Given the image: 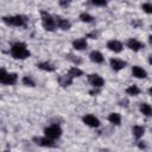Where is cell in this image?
I'll list each match as a JSON object with an SVG mask.
<instances>
[{
    "label": "cell",
    "instance_id": "1",
    "mask_svg": "<svg viewBox=\"0 0 152 152\" xmlns=\"http://www.w3.org/2000/svg\"><path fill=\"white\" fill-rule=\"evenodd\" d=\"M11 55L15 59H25V58H27L30 56V51L26 48V44L25 43L18 42V43H14L12 45V48H11Z\"/></svg>",
    "mask_w": 152,
    "mask_h": 152
},
{
    "label": "cell",
    "instance_id": "2",
    "mask_svg": "<svg viewBox=\"0 0 152 152\" xmlns=\"http://www.w3.org/2000/svg\"><path fill=\"white\" fill-rule=\"evenodd\" d=\"M40 14H42V24H43V27H44L46 31H53V30L57 27V26H56V20H55V18H53L50 13H48V12H45V11H42Z\"/></svg>",
    "mask_w": 152,
    "mask_h": 152
},
{
    "label": "cell",
    "instance_id": "3",
    "mask_svg": "<svg viewBox=\"0 0 152 152\" xmlns=\"http://www.w3.org/2000/svg\"><path fill=\"white\" fill-rule=\"evenodd\" d=\"M17 80H18L17 74H14V72L8 74L4 68H0V83L12 86V84L17 83Z\"/></svg>",
    "mask_w": 152,
    "mask_h": 152
},
{
    "label": "cell",
    "instance_id": "4",
    "mask_svg": "<svg viewBox=\"0 0 152 152\" xmlns=\"http://www.w3.org/2000/svg\"><path fill=\"white\" fill-rule=\"evenodd\" d=\"M44 133H45V137L48 139L55 140V139H57L62 135V129L58 125H51V126H49L44 129Z\"/></svg>",
    "mask_w": 152,
    "mask_h": 152
},
{
    "label": "cell",
    "instance_id": "5",
    "mask_svg": "<svg viewBox=\"0 0 152 152\" xmlns=\"http://www.w3.org/2000/svg\"><path fill=\"white\" fill-rule=\"evenodd\" d=\"M2 20L13 26H24L26 23V18L24 15H10V17H4Z\"/></svg>",
    "mask_w": 152,
    "mask_h": 152
},
{
    "label": "cell",
    "instance_id": "6",
    "mask_svg": "<svg viewBox=\"0 0 152 152\" xmlns=\"http://www.w3.org/2000/svg\"><path fill=\"white\" fill-rule=\"evenodd\" d=\"M88 81L89 83L94 87V88H101L103 84H104V80L97 75V74H91V75H88Z\"/></svg>",
    "mask_w": 152,
    "mask_h": 152
},
{
    "label": "cell",
    "instance_id": "7",
    "mask_svg": "<svg viewBox=\"0 0 152 152\" xmlns=\"http://www.w3.org/2000/svg\"><path fill=\"white\" fill-rule=\"evenodd\" d=\"M33 141L39 145V146H44V147H55V142L53 140H50L48 139L46 137H34L33 138Z\"/></svg>",
    "mask_w": 152,
    "mask_h": 152
},
{
    "label": "cell",
    "instance_id": "8",
    "mask_svg": "<svg viewBox=\"0 0 152 152\" xmlns=\"http://www.w3.org/2000/svg\"><path fill=\"white\" fill-rule=\"evenodd\" d=\"M82 120H83V122H84L87 126H89V127H99V126H100V120H99L96 116H94L93 114H87V115H84Z\"/></svg>",
    "mask_w": 152,
    "mask_h": 152
},
{
    "label": "cell",
    "instance_id": "9",
    "mask_svg": "<svg viewBox=\"0 0 152 152\" xmlns=\"http://www.w3.org/2000/svg\"><path fill=\"white\" fill-rule=\"evenodd\" d=\"M127 46L133 51H139L144 48V44L141 42H139L138 39H135V38H129L127 40Z\"/></svg>",
    "mask_w": 152,
    "mask_h": 152
},
{
    "label": "cell",
    "instance_id": "10",
    "mask_svg": "<svg viewBox=\"0 0 152 152\" xmlns=\"http://www.w3.org/2000/svg\"><path fill=\"white\" fill-rule=\"evenodd\" d=\"M109 64H110L112 69L115 70V71H119V70H121L126 66V62L122 61V59H119V58H112L109 61Z\"/></svg>",
    "mask_w": 152,
    "mask_h": 152
},
{
    "label": "cell",
    "instance_id": "11",
    "mask_svg": "<svg viewBox=\"0 0 152 152\" xmlns=\"http://www.w3.org/2000/svg\"><path fill=\"white\" fill-rule=\"evenodd\" d=\"M107 48L113 52H120L122 50V44H121V42H119L116 39H112L107 43Z\"/></svg>",
    "mask_w": 152,
    "mask_h": 152
},
{
    "label": "cell",
    "instance_id": "12",
    "mask_svg": "<svg viewBox=\"0 0 152 152\" xmlns=\"http://www.w3.org/2000/svg\"><path fill=\"white\" fill-rule=\"evenodd\" d=\"M55 20H56V26H58V27L62 28V30H69L70 26H71V24H70V21H69L68 19L57 17Z\"/></svg>",
    "mask_w": 152,
    "mask_h": 152
},
{
    "label": "cell",
    "instance_id": "13",
    "mask_svg": "<svg viewBox=\"0 0 152 152\" xmlns=\"http://www.w3.org/2000/svg\"><path fill=\"white\" fill-rule=\"evenodd\" d=\"M132 74H133V76L137 77V78H145V77L147 76L146 71H145L141 66H139V65H134V66L132 68Z\"/></svg>",
    "mask_w": 152,
    "mask_h": 152
},
{
    "label": "cell",
    "instance_id": "14",
    "mask_svg": "<svg viewBox=\"0 0 152 152\" xmlns=\"http://www.w3.org/2000/svg\"><path fill=\"white\" fill-rule=\"evenodd\" d=\"M87 45H88V43L84 38H78L72 42V48L75 50H84L87 48Z\"/></svg>",
    "mask_w": 152,
    "mask_h": 152
},
{
    "label": "cell",
    "instance_id": "15",
    "mask_svg": "<svg viewBox=\"0 0 152 152\" xmlns=\"http://www.w3.org/2000/svg\"><path fill=\"white\" fill-rule=\"evenodd\" d=\"M89 58L94 63H102L103 62V56L100 51H91L89 55Z\"/></svg>",
    "mask_w": 152,
    "mask_h": 152
},
{
    "label": "cell",
    "instance_id": "16",
    "mask_svg": "<svg viewBox=\"0 0 152 152\" xmlns=\"http://www.w3.org/2000/svg\"><path fill=\"white\" fill-rule=\"evenodd\" d=\"M132 133H133V135H134L137 139H139V138H141V137L144 135L145 128H144L142 126L135 125V126H133V128H132Z\"/></svg>",
    "mask_w": 152,
    "mask_h": 152
},
{
    "label": "cell",
    "instance_id": "17",
    "mask_svg": "<svg viewBox=\"0 0 152 152\" xmlns=\"http://www.w3.org/2000/svg\"><path fill=\"white\" fill-rule=\"evenodd\" d=\"M82 74H83V71H82L80 68H77V66H72V68L69 70L68 76H70L71 78H74V77H80V76H82Z\"/></svg>",
    "mask_w": 152,
    "mask_h": 152
},
{
    "label": "cell",
    "instance_id": "18",
    "mask_svg": "<svg viewBox=\"0 0 152 152\" xmlns=\"http://www.w3.org/2000/svg\"><path fill=\"white\" fill-rule=\"evenodd\" d=\"M58 82L62 87H68L72 83V78L70 76H59L58 77Z\"/></svg>",
    "mask_w": 152,
    "mask_h": 152
},
{
    "label": "cell",
    "instance_id": "19",
    "mask_svg": "<svg viewBox=\"0 0 152 152\" xmlns=\"http://www.w3.org/2000/svg\"><path fill=\"white\" fill-rule=\"evenodd\" d=\"M139 109H140V112H141L144 115H146V116H150V115L152 114V108H151V106H150L148 103H141L140 107H139Z\"/></svg>",
    "mask_w": 152,
    "mask_h": 152
},
{
    "label": "cell",
    "instance_id": "20",
    "mask_svg": "<svg viewBox=\"0 0 152 152\" xmlns=\"http://www.w3.org/2000/svg\"><path fill=\"white\" fill-rule=\"evenodd\" d=\"M108 120L114 125H120L121 122V115L119 113H110L108 116Z\"/></svg>",
    "mask_w": 152,
    "mask_h": 152
},
{
    "label": "cell",
    "instance_id": "21",
    "mask_svg": "<svg viewBox=\"0 0 152 152\" xmlns=\"http://www.w3.org/2000/svg\"><path fill=\"white\" fill-rule=\"evenodd\" d=\"M37 66H38L39 69H42V70H45V71H53V70H55L53 65L50 64L49 62H42V63H39Z\"/></svg>",
    "mask_w": 152,
    "mask_h": 152
},
{
    "label": "cell",
    "instance_id": "22",
    "mask_svg": "<svg viewBox=\"0 0 152 152\" xmlns=\"http://www.w3.org/2000/svg\"><path fill=\"white\" fill-rule=\"evenodd\" d=\"M126 93H127L128 95H132V96H137V95H139V93H140V89H139L137 86H129V87L126 89Z\"/></svg>",
    "mask_w": 152,
    "mask_h": 152
},
{
    "label": "cell",
    "instance_id": "23",
    "mask_svg": "<svg viewBox=\"0 0 152 152\" xmlns=\"http://www.w3.org/2000/svg\"><path fill=\"white\" fill-rule=\"evenodd\" d=\"M80 19L83 21V23H90V21H93V15H90L89 13H86V12H83V13H81L80 14Z\"/></svg>",
    "mask_w": 152,
    "mask_h": 152
},
{
    "label": "cell",
    "instance_id": "24",
    "mask_svg": "<svg viewBox=\"0 0 152 152\" xmlns=\"http://www.w3.org/2000/svg\"><path fill=\"white\" fill-rule=\"evenodd\" d=\"M23 83L25 86H30V87H34V81L30 77V76H24L23 77Z\"/></svg>",
    "mask_w": 152,
    "mask_h": 152
},
{
    "label": "cell",
    "instance_id": "25",
    "mask_svg": "<svg viewBox=\"0 0 152 152\" xmlns=\"http://www.w3.org/2000/svg\"><path fill=\"white\" fill-rule=\"evenodd\" d=\"M142 10L146 12V13H151L152 12V5L150 4V2H145V4H142Z\"/></svg>",
    "mask_w": 152,
    "mask_h": 152
},
{
    "label": "cell",
    "instance_id": "26",
    "mask_svg": "<svg viewBox=\"0 0 152 152\" xmlns=\"http://www.w3.org/2000/svg\"><path fill=\"white\" fill-rule=\"evenodd\" d=\"M93 5H95V6H106L107 5V1H104V0H102V1H100V0H93Z\"/></svg>",
    "mask_w": 152,
    "mask_h": 152
},
{
    "label": "cell",
    "instance_id": "27",
    "mask_svg": "<svg viewBox=\"0 0 152 152\" xmlns=\"http://www.w3.org/2000/svg\"><path fill=\"white\" fill-rule=\"evenodd\" d=\"M59 4H61L62 6H68V5H69V2H65V1H61Z\"/></svg>",
    "mask_w": 152,
    "mask_h": 152
},
{
    "label": "cell",
    "instance_id": "28",
    "mask_svg": "<svg viewBox=\"0 0 152 152\" xmlns=\"http://www.w3.org/2000/svg\"><path fill=\"white\" fill-rule=\"evenodd\" d=\"M5 152H8V151H5Z\"/></svg>",
    "mask_w": 152,
    "mask_h": 152
}]
</instances>
